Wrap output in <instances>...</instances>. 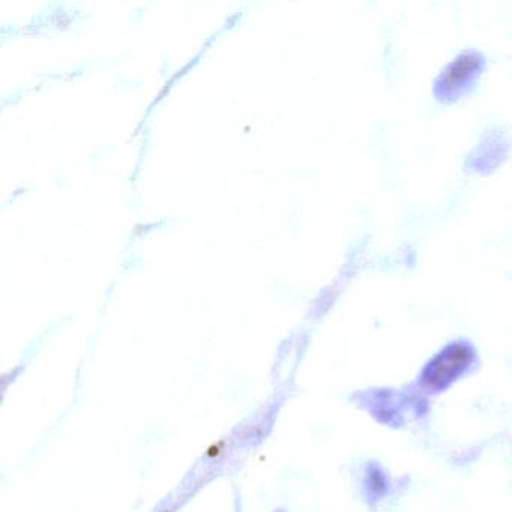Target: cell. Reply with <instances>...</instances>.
<instances>
[{"instance_id": "2", "label": "cell", "mask_w": 512, "mask_h": 512, "mask_svg": "<svg viewBox=\"0 0 512 512\" xmlns=\"http://www.w3.org/2000/svg\"><path fill=\"white\" fill-rule=\"evenodd\" d=\"M472 353L463 344H454L443 350L425 371V382L434 388L446 385L470 362Z\"/></svg>"}, {"instance_id": "1", "label": "cell", "mask_w": 512, "mask_h": 512, "mask_svg": "<svg viewBox=\"0 0 512 512\" xmlns=\"http://www.w3.org/2000/svg\"><path fill=\"white\" fill-rule=\"evenodd\" d=\"M481 65L482 58L476 53H466L455 59L437 80V95L446 100L457 98L464 89L469 88L470 83L481 70Z\"/></svg>"}]
</instances>
